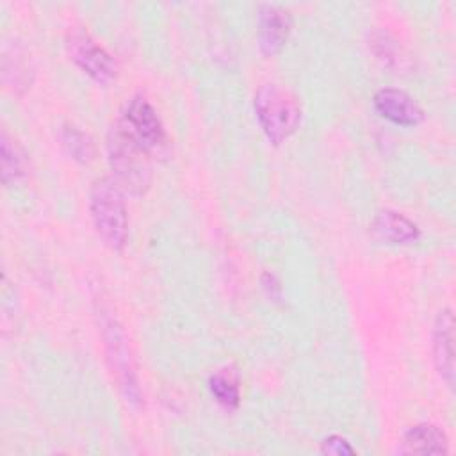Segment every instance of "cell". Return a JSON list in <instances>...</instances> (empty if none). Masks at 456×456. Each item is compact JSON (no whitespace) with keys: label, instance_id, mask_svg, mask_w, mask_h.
Listing matches in <instances>:
<instances>
[{"label":"cell","instance_id":"11","mask_svg":"<svg viewBox=\"0 0 456 456\" xmlns=\"http://www.w3.org/2000/svg\"><path fill=\"white\" fill-rule=\"evenodd\" d=\"M401 452L406 454H447L449 440L445 433L429 422L411 426L401 442Z\"/></svg>","mask_w":456,"mask_h":456},{"label":"cell","instance_id":"16","mask_svg":"<svg viewBox=\"0 0 456 456\" xmlns=\"http://www.w3.org/2000/svg\"><path fill=\"white\" fill-rule=\"evenodd\" d=\"M321 452L331 456H349L356 454V449L340 435H330L321 442Z\"/></svg>","mask_w":456,"mask_h":456},{"label":"cell","instance_id":"6","mask_svg":"<svg viewBox=\"0 0 456 456\" xmlns=\"http://www.w3.org/2000/svg\"><path fill=\"white\" fill-rule=\"evenodd\" d=\"M69 59L94 82L109 84L116 78V62L110 53L86 30H71L66 39Z\"/></svg>","mask_w":456,"mask_h":456},{"label":"cell","instance_id":"2","mask_svg":"<svg viewBox=\"0 0 456 456\" xmlns=\"http://www.w3.org/2000/svg\"><path fill=\"white\" fill-rule=\"evenodd\" d=\"M89 212L103 244L112 251H121L128 240V214L123 191L114 178L100 176L91 183Z\"/></svg>","mask_w":456,"mask_h":456},{"label":"cell","instance_id":"10","mask_svg":"<svg viewBox=\"0 0 456 456\" xmlns=\"http://www.w3.org/2000/svg\"><path fill=\"white\" fill-rule=\"evenodd\" d=\"M370 232L387 244H410L420 235L419 226L395 210H379L370 223Z\"/></svg>","mask_w":456,"mask_h":456},{"label":"cell","instance_id":"7","mask_svg":"<svg viewBox=\"0 0 456 456\" xmlns=\"http://www.w3.org/2000/svg\"><path fill=\"white\" fill-rule=\"evenodd\" d=\"M292 28L290 14L276 4H262L258 9L256 37L258 48L265 57H274L285 46Z\"/></svg>","mask_w":456,"mask_h":456},{"label":"cell","instance_id":"12","mask_svg":"<svg viewBox=\"0 0 456 456\" xmlns=\"http://www.w3.org/2000/svg\"><path fill=\"white\" fill-rule=\"evenodd\" d=\"M0 160H2V182L9 185L11 182L21 178L27 173V155L23 148L7 134L2 132L0 137Z\"/></svg>","mask_w":456,"mask_h":456},{"label":"cell","instance_id":"1","mask_svg":"<svg viewBox=\"0 0 456 456\" xmlns=\"http://www.w3.org/2000/svg\"><path fill=\"white\" fill-rule=\"evenodd\" d=\"M107 155L114 182L130 196H142L153 180L150 151L134 141L118 123L107 135Z\"/></svg>","mask_w":456,"mask_h":456},{"label":"cell","instance_id":"14","mask_svg":"<svg viewBox=\"0 0 456 456\" xmlns=\"http://www.w3.org/2000/svg\"><path fill=\"white\" fill-rule=\"evenodd\" d=\"M9 75H12V82L11 87L14 91L18 89H27L30 84V62L27 61V55L21 53L18 48H12V55L5 53L4 55V80L9 78Z\"/></svg>","mask_w":456,"mask_h":456},{"label":"cell","instance_id":"4","mask_svg":"<svg viewBox=\"0 0 456 456\" xmlns=\"http://www.w3.org/2000/svg\"><path fill=\"white\" fill-rule=\"evenodd\" d=\"M98 314H100V328H102V337H103V346H105L110 372L125 401L132 406H139L142 401V394H141L135 363L130 353L125 330L114 315L105 312V308H100Z\"/></svg>","mask_w":456,"mask_h":456},{"label":"cell","instance_id":"5","mask_svg":"<svg viewBox=\"0 0 456 456\" xmlns=\"http://www.w3.org/2000/svg\"><path fill=\"white\" fill-rule=\"evenodd\" d=\"M116 123L150 153L162 148L166 142V130L157 110L141 94H135L126 102Z\"/></svg>","mask_w":456,"mask_h":456},{"label":"cell","instance_id":"3","mask_svg":"<svg viewBox=\"0 0 456 456\" xmlns=\"http://www.w3.org/2000/svg\"><path fill=\"white\" fill-rule=\"evenodd\" d=\"M255 116L267 141L285 142L301 125V105L297 98L278 84H264L253 98Z\"/></svg>","mask_w":456,"mask_h":456},{"label":"cell","instance_id":"9","mask_svg":"<svg viewBox=\"0 0 456 456\" xmlns=\"http://www.w3.org/2000/svg\"><path fill=\"white\" fill-rule=\"evenodd\" d=\"M433 360L440 378L454 387V317L451 308L438 312L433 324Z\"/></svg>","mask_w":456,"mask_h":456},{"label":"cell","instance_id":"15","mask_svg":"<svg viewBox=\"0 0 456 456\" xmlns=\"http://www.w3.org/2000/svg\"><path fill=\"white\" fill-rule=\"evenodd\" d=\"M208 388H210V394L216 397V401L221 406H224L228 410L239 406V401H240L239 385L230 374H226V372L212 374L208 379Z\"/></svg>","mask_w":456,"mask_h":456},{"label":"cell","instance_id":"8","mask_svg":"<svg viewBox=\"0 0 456 456\" xmlns=\"http://www.w3.org/2000/svg\"><path fill=\"white\" fill-rule=\"evenodd\" d=\"M378 114L401 126H415L424 119V110L406 91L383 87L372 98Z\"/></svg>","mask_w":456,"mask_h":456},{"label":"cell","instance_id":"13","mask_svg":"<svg viewBox=\"0 0 456 456\" xmlns=\"http://www.w3.org/2000/svg\"><path fill=\"white\" fill-rule=\"evenodd\" d=\"M59 142L62 150L77 162L80 164H89L94 157V144L93 139L82 132L78 126L71 123H64L59 128Z\"/></svg>","mask_w":456,"mask_h":456}]
</instances>
